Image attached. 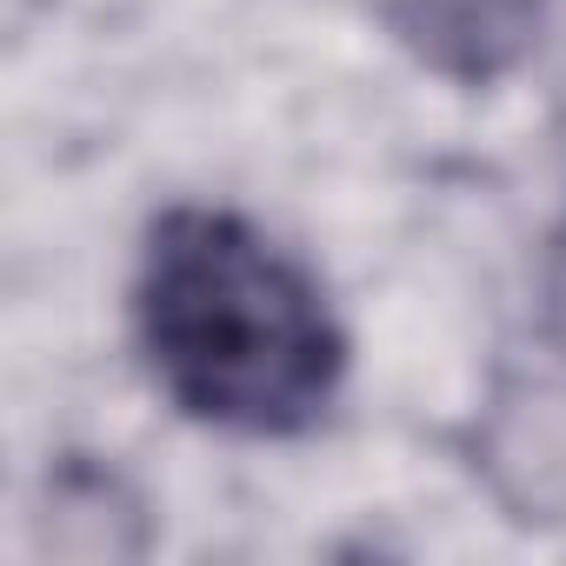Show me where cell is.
<instances>
[{"label":"cell","instance_id":"cell-2","mask_svg":"<svg viewBox=\"0 0 566 566\" xmlns=\"http://www.w3.org/2000/svg\"><path fill=\"white\" fill-rule=\"evenodd\" d=\"M559 294H566V287H559ZM559 307H566V301H559Z\"/></svg>","mask_w":566,"mask_h":566},{"label":"cell","instance_id":"cell-1","mask_svg":"<svg viewBox=\"0 0 566 566\" xmlns=\"http://www.w3.org/2000/svg\"><path fill=\"white\" fill-rule=\"evenodd\" d=\"M134 321L167 400L253 440L314 427L347 374V340L314 273L227 207L154 220Z\"/></svg>","mask_w":566,"mask_h":566}]
</instances>
